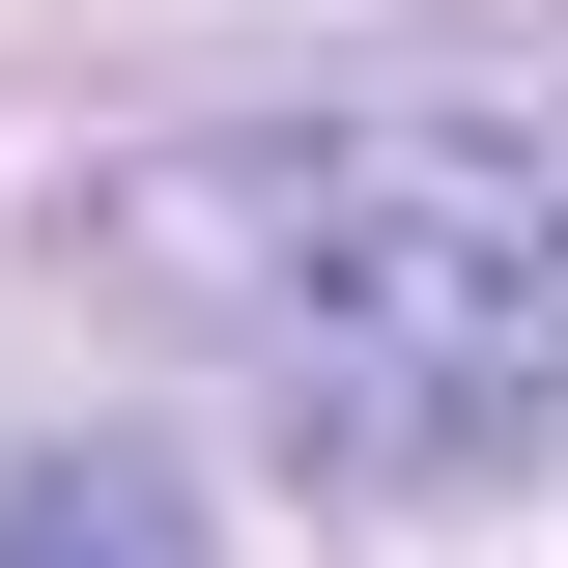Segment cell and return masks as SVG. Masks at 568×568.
Here are the masks:
<instances>
[{"label": "cell", "mask_w": 568, "mask_h": 568, "mask_svg": "<svg viewBox=\"0 0 568 568\" xmlns=\"http://www.w3.org/2000/svg\"><path fill=\"white\" fill-rule=\"evenodd\" d=\"M200 284L313 484H511L568 455V200L484 142H227Z\"/></svg>", "instance_id": "cell-1"}, {"label": "cell", "mask_w": 568, "mask_h": 568, "mask_svg": "<svg viewBox=\"0 0 568 568\" xmlns=\"http://www.w3.org/2000/svg\"><path fill=\"white\" fill-rule=\"evenodd\" d=\"M0 568H200V511L142 484V455H29L0 484Z\"/></svg>", "instance_id": "cell-2"}]
</instances>
